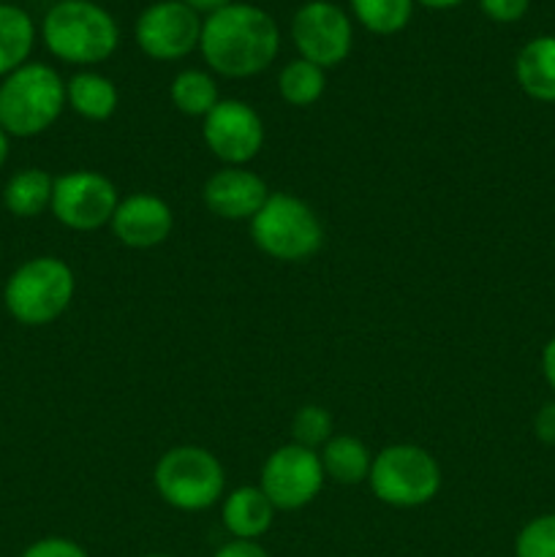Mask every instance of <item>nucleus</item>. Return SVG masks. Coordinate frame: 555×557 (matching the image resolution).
Segmentation results:
<instances>
[{
	"mask_svg": "<svg viewBox=\"0 0 555 557\" xmlns=\"http://www.w3.org/2000/svg\"><path fill=\"white\" fill-rule=\"evenodd\" d=\"M281 49V30L264 9L229 3L201 22L199 52L215 74L248 79L270 69Z\"/></svg>",
	"mask_w": 555,
	"mask_h": 557,
	"instance_id": "1",
	"label": "nucleus"
},
{
	"mask_svg": "<svg viewBox=\"0 0 555 557\" xmlns=\"http://www.w3.org/2000/svg\"><path fill=\"white\" fill-rule=\"evenodd\" d=\"M41 41L49 54L69 65H96L114 54L120 27L92 0H58L41 20Z\"/></svg>",
	"mask_w": 555,
	"mask_h": 557,
	"instance_id": "2",
	"label": "nucleus"
},
{
	"mask_svg": "<svg viewBox=\"0 0 555 557\" xmlns=\"http://www.w3.org/2000/svg\"><path fill=\"white\" fill-rule=\"evenodd\" d=\"M65 109V82L47 63H25L0 79V128L33 139L58 123Z\"/></svg>",
	"mask_w": 555,
	"mask_h": 557,
	"instance_id": "3",
	"label": "nucleus"
},
{
	"mask_svg": "<svg viewBox=\"0 0 555 557\" xmlns=\"http://www.w3.org/2000/svg\"><path fill=\"white\" fill-rule=\"evenodd\" d=\"M74 292V270L63 259L36 256L11 272L3 288V302L16 324L47 326L69 310Z\"/></svg>",
	"mask_w": 555,
	"mask_h": 557,
	"instance_id": "4",
	"label": "nucleus"
},
{
	"mask_svg": "<svg viewBox=\"0 0 555 557\" xmlns=\"http://www.w3.org/2000/svg\"><path fill=\"white\" fill-rule=\"evenodd\" d=\"M250 237L264 256L286 264L313 259L324 245V226L308 201L292 194H270L250 218Z\"/></svg>",
	"mask_w": 555,
	"mask_h": 557,
	"instance_id": "5",
	"label": "nucleus"
},
{
	"mask_svg": "<svg viewBox=\"0 0 555 557\" xmlns=\"http://www.w3.org/2000/svg\"><path fill=\"white\" fill-rule=\"evenodd\" d=\"M158 495L177 511H205L223 498L226 473L205 446H174L163 451L152 471Z\"/></svg>",
	"mask_w": 555,
	"mask_h": 557,
	"instance_id": "6",
	"label": "nucleus"
},
{
	"mask_svg": "<svg viewBox=\"0 0 555 557\" xmlns=\"http://www.w3.org/2000/svg\"><path fill=\"white\" fill-rule=\"evenodd\" d=\"M368 484L381 504L417 509L439 495L441 466L422 446L392 444L373 455Z\"/></svg>",
	"mask_w": 555,
	"mask_h": 557,
	"instance_id": "7",
	"label": "nucleus"
},
{
	"mask_svg": "<svg viewBox=\"0 0 555 557\" xmlns=\"http://www.w3.org/2000/svg\"><path fill=\"white\" fill-rule=\"evenodd\" d=\"M118 205L120 196L112 180L90 169H76L54 177L49 210L71 232H96L112 223Z\"/></svg>",
	"mask_w": 555,
	"mask_h": 557,
	"instance_id": "8",
	"label": "nucleus"
},
{
	"mask_svg": "<svg viewBox=\"0 0 555 557\" xmlns=\"http://www.w3.org/2000/svg\"><path fill=\"white\" fill-rule=\"evenodd\" d=\"M292 41L299 58L319 69H335L348 58L354 27L346 11L330 0H308L292 16Z\"/></svg>",
	"mask_w": 555,
	"mask_h": 557,
	"instance_id": "9",
	"label": "nucleus"
},
{
	"mask_svg": "<svg viewBox=\"0 0 555 557\" xmlns=\"http://www.w3.org/2000/svg\"><path fill=\"white\" fill-rule=\"evenodd\" d=\"M324 479L319 451L286 444L264 460L259 487L278 511H297L313 504L324 487Z\"/></svg>",
	"mask_w": 555,
	"mask_h": 557,
	"instance_id": "10",
	"label": "nucleus"
},
{
	"mask_svg": "<svg viewBox=\"0 0 555 557\" xmlns=\"http://www.w3.org/2000/svg\"><path fill=\"white\" fill-rule=\"evenodd\" d=\"M201 22L205 20L183 0H158L141 11L134 36L147 58L172 63V60L188 58L199 47Z\"/></svg>",
	"mask_w": 555,
	"mask_h": 557,
	"instance_id": "11",
	"label": "nucleus"
},
{
	"mask_svg": "<svg viewBox=\"0 0 555 557\" xmlns=\"http://www.w3.org/2000/svg\"><path fill=\"white\" fill-rule=\"evenodd\" d=\"M201 139L218 161L226 166H245L264 147V123L250 103L221 98L201 120Z\"/></svg>",
	"mask_w": 555,
	"mask_h": 557,
	"instance_id": "12",
	"label": "nucleus"
},
{
	"mask_svg": "<svg viewBox=\"0 0 555 557\" xmlns=\"http://www.w3.org/2000/svg\"><path fill=\"white\" fill-rule=\"evenodd\" d=\"M270 188L248 166H223L205 183L201 199L223 221H250L264 207Z\"/></svg>",
	"mask_w": 555,
	"mask_h": 557,
	"instance_id": "13",
	"label": "nucleus"
},
{
	"mask_svg": "<svg viewBox=\"0 0 555 557\" xmlns=\"http://www.w3.org/2000/svg\"><path fill=\"white\" fill-rule=\"evenodd\" d=\"M112 232L123 245L136 250L166 243L174 228L172 207L156 194H131L120 199L112 215Z\"/></svg>",
	"mask_w": 555,
	"mask_h": 557,
	"instance_id": "14",
	"label": "nucleus"
},
{
	"mask_svg": "<svg viewBox=\"0 0 555 557\" xmlns=\"http://www.w3.org/2000/svg\"><path fill=\"white\" fill-rule=\"evenodd\" d=\"M275 506L270 504L261 487H237L223 498L221 520L229 536L239 542H259L275 520Z\"/></svg>",
	"mask_w": 555,
	"mask_h": 557,
	"instance_id": "15",
	"label": "nucleus"
},
{
	"mask_svg": "<svg viewBox=\"0 0 555 557\" xmlns=\"http://www.w3.org/2000/svg\"><path fill=\"white\" fill-rule=\"evenodd\" d=\"M520 90L539 103H555V36H536L517 52Z\"/></svg>",
	"mask_w": 555,
	"mask_h": 557,
	"instance_id": "16",
	"label": "nucleus"
},
{
	"mask_svg": "<svg viewBox=\"0 0 555 557\" xmlns=\"http://www.w3.org/2000/svg\"><path fill=\"white\" fill-rule=\"evenodd\" d=\"M120 92L109 76L96 71H79L65 82V107L74 109L79 117L103 123L118 112Z\"/></svg>",
	"mask_w": 555,
	"mask_h": 557,
	"instance_id": "17",
	"label": "nucleus"
},
{
	"mask_svg": "<svg viewBox=\"0 0 555 557\" xmlns=\"http://www.w3.org/2000/svg\"><path fill=\"white\" fill-rule=\"evenodd\" d=\"M319 457L324 476L335 484H343V487L368 482L370 466H373V455L357 435H332L321 446Z\"/></svg>",
	"mask_w": 555,
	"mask_h": 557,
	"instance_id": "18",
	"label": "nucleus"
},
{
	"mask_svg": "<svg viewBox=\"0 0 555 557\" xmlns=\"http://www.w3.org/2000/svg\"><path fill=\"white\" fill-rule=\"evenodd\" d=\"M33 47H36V22L30 20V14L14 3H0V79L30 63Z\"/></svg>",
	"mask_w": 555,
	"mask_h": 557,
	"instance_id": "19",
	"label": "nucleus"
},
{
	"mask_svg": "<svg viewBox=\"0 0 555 557\" xmlns=\"http://www.w3.org/2000/svg\"><path fill=\"white\" fill-rule=\"evenodd\" d=\"M54 177L44 169H20L3 188V205L14 218H38L52 205Z\"/></svg>",
	"mask_w": 555,
	"mask_h": 557,
	"instance_id": "20",
	"label": "nucleus"
},
{
	"mask_svg": "<svg viewBox=\"0 0 555 557\" xmlns=\"http://www.w3.org/2000/svg\"><path fill=\"white\" fill-rule=\"evenodd\" d=\"M169 96H172V103L177 107L180 114L185 117H201L212 112L221 96H218V85L207 71L199 69H185L180 71L172 79V87H169Z\"/></svg>",
	"mask_w": 555,
	"mask_h": 557,
	"instance_id": "21",
	"label": "nucleus"
},
{
	"mask_svg": "<svg viewBox=\"0 0 555 557\" xmlns=\"http://www.w3.org/2000/svg\"><path fill=\"white\" fill-rule=\"evenodd\" d=\"M326 87V74L324 69H319L316 63L297 58L292 63H286L278 76V90L281 98L292 107H310V103L319 101L324 96Z\"/></svg>",
	"mask_w": 555,
	"mask_h": 557,
	"instance_id": "22",
	"label": "nucleus"
},
{
	"mask_svg": "<svg viewBox=\"0 0 555 557\" xmlns=\"http://www.w3.org/2000/svg\"><path fill=\"white\" fill-rule=\"evenodd\" d=\"M354 16L375 36H395L411 22L414 0H348Z\"/></svg>",
	"mask_w": 555,
	"mask_h": 557,
	"instance_id": "23",
	"label": "nucleus"
},
{
	"mask_svg": "<svg viewBox=\"0 0 555 557\" xmlns=\"http://www.w3.org/2000/svg\"><path fill=\"white\" fill-rule=\"evenodd\" d=\"M335 433L330 411L321 406H303L292 419V444L305 446V449H321Z\"/></svg>",
	"mask_w": 555,
	"mask_h": 557,
	"instance_id": "24",
	"label": "nucleus"
},
{
	"mask_svg": "<svg viewBox=\"0 0 555 557\" xmlns=\"http://www.w3.org/2000/svg\"><path fill=\"white\" fill-rule=\"evenodd\" d=\"M515 557H555V511L533 517L520 528Z\"/></svg>",
	"mask_w": 555,
	"mask_h": 557,
	"instance_id": "25",
	"label": "nucleus"
},
{
	"mask_svg": "<svg viewBox=\"0 0 555 557\" xmlns=\"http://www.w3.org/2000/svg\"><path fill=\"white\" fill-rule=\"evenodd\" d=\"M20 557H90L82 544L65 536H47L33 542Z\"/></svg>",
	"mask_w": 555,
	"mask_h": 557,
	"instance_id": "26",
	"label": "nucleus"
},
{
	"mask_svg": "<svg viewBox=\"0 0 555 557\" xmlns=\"http://www.w3.org/2000/svg\"><path fill=\"white\" fill-rule=\"evenodd\" d=\"M528 5L531 0H479L482 14L498 25H511V22L522 20L528 14Z\"/></svg>",
	"mask_w": 555,
	"mask_h": 557,
	"instance_id": "27",
	"label": "nucleus"
},
{
	"mask_svg": "<svg viewBox=\"0 0 555 557\" xmlns=\"http://www.w3.org/2000/svg\"><path fill=\"white\" fill-rule=\"evenodd\" d=\"M533 433L544 446H555V400L544 403L533 417Z\"/></svg>",
	"mask_w": 555,
	"mask_h": 557,
	"instance_id": "28",
	"label": "nucleus"
},
{
	"mask_svg": "<svg viewBox=\"0 0 555 557\" xmlns=\"http://www.w3.org/2000/svg\"><path fill=\"white\" fill-rule=\"evenodd\" d=\"M212 557H270L267 549L261 547L259 542H239V539H232L223 547H218V553Z\"/></svg>",
	"mask_w": 555,
	"mask_h": 557,
	"instance_id": "29",
	"label": "nucleus"
},
{
	"mask_svg": "<svg viewBox=\"0 0 555 557\" xmlns=\"http://www.w3.org/2000/svg\"><path fill=\"white\" fill-rule=\"evenodd\" d=\"M542 375L555 395V337H550L542 348Z\"/></svg>",
	"mask_w": 555,
	"mask_h": 557,
	"instance_id": "30",
	"label": "nucleus"
},
{
	"mask_svg": "<svg viewBox=\"0 0 555 557\" xmlns=\"http://www.w3.org/2000/svg\"><path fill=\"white\" fill-rule=\"evenodd\" d=\"M183 3L188 5V9H194L199 16L201 14L210 16V14H215V11H221L223 5L232 3V0H183Z\"/></svg>",
	"mask_w": 555,
	"mask_h": 557,
	"instance_id": "31",
	"label": "nucleus"
},
{
	"mask_svg": "<svg viewBox=\"0 0 555 557\" xmlns=\"http://www.w3.org/2000/svg\"><path fill=\"white\" fill-rule=\"evenodd\" d=\"M414 3L424 5V9H435V11H444V9H455V5L466 3V0H414Z\"/></svg>",
	"mask_w": 555,
	"mask_h": 557,
	"instance_id": "32",
	"label": "nucleus"
},
{
	"mask_svg": "<svg viewBox=\"0 0 555 557\" xmlns=\"http://www.w3.org/2000/svg\"><path fill=\"white\" fill-rule=\"evenodd\" d=\"M11 136L5 134L3 128H0V169L5 166V161H9V150H11Z\"/></svg>",
	"mask_w": 555,
	"mask_h": 557,
	"instance_id": "33",
	"label": "nucleus"
},
{
	"mask_svg": "<svg viewBox=\"0 0 555 557\" xmlns=\"http://www.w3.org/2000/svg\"><path fill=\"white\" fill-rule=\"evenodd\" d=\"M145 557H172V555H161V553H156V555H145Z\"/></svg>",
	"mask_w": 555,
	"mask_h": 557,
	"instance_id": "34",
	"label": "nucleus"
},
{
	"mask_svg": "<svg viewBox=\"0 0 555 557\" xmlns=\"http://www.w3.org/2000/svg\"><path fill=\"white\" fill-rule=\"evenodd\" d=\"M0 3H11V0H0Z\"/></svg>",
	"mask_w": 555,
	"mask_h": 557,
	"instance_id": "35",
	"label": "nucleus"
}]
</instances>
